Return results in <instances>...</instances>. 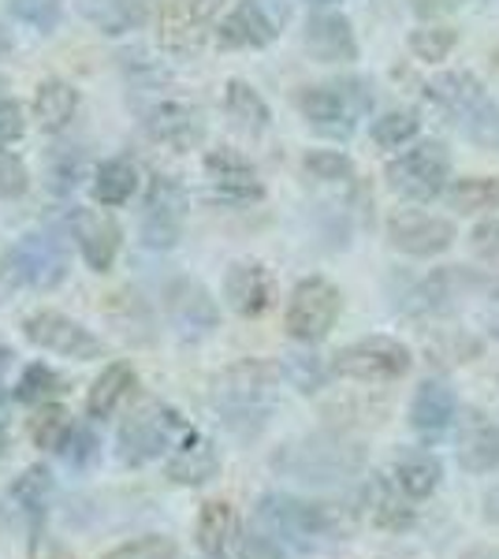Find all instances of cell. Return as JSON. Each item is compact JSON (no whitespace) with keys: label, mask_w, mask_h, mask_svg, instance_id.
I'll list each match as a JSON object with an SVG mask.
<instances>
[{"label":"cell","mask_w":499,"mask_h":559,"mask_svg":"<svg viewBox=\"0 0 499 559\" xmlns=\"http://www.w3.org/2000/svg\"><path fill=\"white\" fill-rule=\"evenodd\" d=\"M280 395V369L261 358H242L224 369L213 381V411L221 414V421L235 437H258L269 426V414L276 411Z\"/></svg>","instance_id":"cell-1"},{"label":"cell","mask_w":499,"mask_h":559,"mask_svg":"<svg viewBox=\"0 0 499 559\" xmlns=\"http://www.w3.org/2000/svg\"><path fill=\"white\" fill-rule=\"evenodd\" d=\"M258 530L272 545L295 548V552H321L340 537V519L321 503H306L284 492H269L258 503Z\"/></svg>","instance_id":"cell-2"},{"label":"cell","mask_w":499,"mask_h":559,"mask_svg":"<svg viewBox=\"0 0 499 559\" xmlns=\"http://www.w3.org/2000/svg\"><path fill=\"white\" fill-rule=\"evenodd\" d=\"M429 97L455 120V128L480 150H499V105L470 71H448L429 83Z\"/></svg>","instance_id":"cell-3"},{"label":"cell","mask_w":499,"mask_h":559,"mask_svg":"<svg viewBox=\"0 0 499 559\" xmlns=\"http://www.w3.org/2000/svg\"><path fill=\"white\" fill-rule=\"evenodd\" d=\"M272 466L284 471L287 477H298V481L329 485L354 471H361V448L347 444L343 437L317 432V437H306V440H298V444H287L284 452L272 459Z\"/></svg>","instance_id":"cell-4"},{"label":"cell","mask_w":499,"mask_h":559,"mask_svg":"<svg viewBox=\"0 0 499 559\" xmlns=\"http://www.w3.org/2000/svg\"><path fill=\"white\" fill-rule=\"evenodd\" d=\"M187 432L190 426L171 407H165V403H146V407H139L123 421L120 440H116L120 444V463L142 466L150 459L168 455Z\"/></svg>","instance_id":"cell-5"},{"label":"cell","mask_w":499,"mask_h":559,"mask_svg":"<svg viewBox=\"0 0 499 559\" xmlns=\"http://www.w3.org/2000/svg\"><path fill=\"white\" fill-rule=\"evenodd\" d=\"M451 176V157L440 142H417L406 153H399L392 165L384 168L388 187L399 198H411V202H432L443 194Z\"/></svg>","instance_id":"cell-6"},{"label":"cell","mask_w":499,"mask_h":559,"mask_svg":"<svg viewBox=\"0 0 499 559\" xmlns=\"http://www.w3.org/2000/svg\"><path fill=\"white\" fill-rule=\"evenodd\" d=\"M340 292H335V284L321 276H310L302 280V284L292 292V299H287V313H284V329L287 336L298 340V344H317V340H324L332 332L335 318H340Z\"/></svg>","instance_id":"cell-7"},{"label":"cell","mask_w":499,"mask_h":559,"mask_svg":"<svg viewBox=\"0 0 499 559\" xmlns=\"http://www.w3.org/2000/svg\"><path fill=\"white\" fill-rule=\"evenodd\" d=\"M406 369H411V350L392 336H366L335 350L332 358V373L351 381H399Z\"/></svg>","instance_id":"cell-8"},{"label":"cell","mask_w":499,"mask_h":559,"mask_svg":"<svg viewBox=\"0 0 499 559\" xmlns=\"http://www.w3.org/2000/svg\"><path fill=\"white\" fill-rule=\"evenodd\" d=\"M23 336L31 340L34 347L52 350L60 358H75V362H94V358L105 355V344L86 329V324L63 318L57 310H38L23 321Z\"/></svg>","instance_id":"cell-9"},{"label":"cell","mask_w":499,"mask_h":559,"mask_svg":"<svg viewBox=\"0 0 499 559\" xmlns=\"http://www.w3.org/2000/svg\"><path fill=\"white\" fill-rule=\"evenodd\" d=\"M213 31L216 26L209 0H165L157 12V41L171 52L202 49Z\"/></svg>","instance_id":"cell-10"},{"label":"cell","mask_w":499,"mask_h":559,"mask_svg":"<svg viewBox=\"0 0 499 559\" xmlns=\"http://www.w3.org/2000/svg\"><path fill=\"white\" fill-rule=\"evenodd\" d=\"M388 239L395 250L411 258H432L455 242V224L448 216H432V213H417V210H399L388 221Z\"/></svg>","instance_id":"cell-11"},{"label":"cell","mask_w":499,"mask_h":559,"mask_svg":"<svg viewBox=\"0 0 499 559\" xmlns=\"http://www.w3.org/2000/svg\"><path fill=\"white\" fill-rule=\"evenodd\" d=\"M198 548L209 559H250V540L228 500H205L198 511Z\"/></svg>","instance_id":"cell-12"},{"label":"cell","mask_w":499,"mask_h":559,"mask_svg":"<svg viewBox=\"0 0 499 559\" xmlns=\"http://www.w3.org/2000/svg\"><path fill=\"white\" fill-rule=\"evenodd\" d=\"M12 265L31 287L52 292V287H60L63 276H68V250H63L60 239L45 236V231H31V236H23L15 242Z\"/></svg>","instance_id":"cell-13"},{"label":"cell","mask_w":499,"mask_h":559,"mask_svg":"<svg viewBox=\"0 0 499 559\" xmlns=\"http://www.w3.org/2000/svg\"><path fill=\"white\" fill-rule=\"evenodd\" d=\"M165 310H168V321L176 324V332L183 340H205L209 332L216 329V321H221L213 295H209L198 280H176L165 295Z\"/></svg>","instance_id":"cell-14"},{"label":"cell","mask_w":499,"mask_h":559,"mask_svg":"<svg viewBox=\"0 0 499 559\" xmlns=\"http://www.w3.org/2000/svg\"><path fill=\"white\" fill-rule=\"evenodd\" d=\"M183 187L171 176H153L146 198V221H142V239L146 247H171L179 236V216H183Z\"/></svg>","instance_id":"cell-15"},{"label":"cell","mask_w":499,"mask_h":559,"mask_svg":"<svg viewBox=\"0 0 499 559\" xmlns=\"http://www.w3.org/2000/svg\"><path fill=\"white\" fill-rule=\"evenodd\" d=\"M306 52L321 64H351L358 60V38H354L347 15L340 12H317L306 23Z\"/></svg>","instance_id":"cell-16"},{"label":"cell","mask_w":499,"mask_h":559,"mask_svg":"<svg viewBox=\"0 0 499 559\" xmlns=\"http://www.w3.org/2000/svg\"><path fill=\"white\" fill-rule=\"evenodd\" d=\"M146 131L153 142L168 150H194L198 142L205 139V123H202V112L190 108L183 102H161L153 105L146 112Z\"/></svg>","instance_id":"cell-17"},{"label":"cell","mask_w":499,"mask_h":559,"mask_svg":"<svg viewBox=\"0 0 499 559\" xmlns=\"http://www.w3.org/2000/svg\"><path fill=\"white\" fill-rule=\"evenodd\" d=\"M361 105H351V86L335 83V86H306L298 94V112L321 131H335V134H351L354 128V112Z\"/></svg>","instance_id":"cell-18"},{"label":"cell","mask_w":499,"mask_h":559,"mask_svg":"<svg viewBox=\"0 0 499 559\" xmlns=\"http://www.w3.org/2000/svg\"><path fill=\"white\" fill-rule=\"evenodd\" d=\"M459 463L470 474H492L499 466V426L485 411L470 407L459 429Z\"/></svg>","instance_id":"cell-19"},{"label":"cell","mask_w":499,"mask_h":559,"mask_svg":"<svg viewBox=\"0 0 499 559\" xmlns=\"http://www.w3.org/2000/svg\"><path fill=\"white\" fill-rule=\"evenodd\" d=\"M224 299L239 318H261L272 306V276L261 261H235L224 276Z\"/></svg>","instance_id":"cell-20"},{"label":"cell","mask_w":499,"mask_h":559,"mask_svg":"<svg viewBox=\"0 0 499 559\" xmlns=\"http://www.w3.org/2000/svg\"><path fill=\"white\" fill-rule=\"evenodd\" d=\"M216 45L221 49H265L276 38V26L258 0H239L221 23H216Z\"/></svg>","instance_id":"cell-21"},{"label":"cell","mask_w":499,"mask_h":559,"mask_svg":"<svg viewBox=\"0 0 499 559\" xmlns=\"http://www.w3.org/2000/svg\"><path fill=\"white\" fill-rule=\"evenodd\" d=\"M165 474L176 485H205V481H213V477L221 474V455H216L213 440L190 429L187 437L168 452Z\"/></svg>","instance_id":"cell-22"},{"label":"cell","mask_w":499,"mask_h":559,"mask_svg":"<svg viewBox=\"0 0 499 559\" xmlns=\"http://www.w3.org/2000/svg\"><path fill=\"white\" fill-rule=\"evenodd\" d=\"M75 239L83 261L94 273H108L120 254V228L105 210H79L75 213Z\"/></svg>","instance_id":"cell-23"},{"label":"cell","mask_w":499,"mask_h":559,"mask_svg":"<svg viewBox=\"0 0 499 559\" xmlns=\"http://www.w3.org/2000/svg\"><path fill=\"white\" fill-rule=\"evenodd\" d=\"M75 12L94 26L97 34L120 38V34L142 31L153 15V0H75Z\"/></svg>","instance_id":"cell-24"},{"label":"cell","mask_w":499,"mask_h":559,"mask_svg":"<svg viewBox=\"0 0 499 559\" xmlns=\"http://www.w3.org/2000/svg\"><path fill=\"white\" fill-rule=\"evenodd\" d=\"M205 173L213 179V187L221 191L224 198L231 202H258L261 194V183H258V173L242 153L235 150H213L205 157Z\"/></svg>","instance_id":"cell-25"},{"label":"cell","mask_w":499,"mask_h":559,"mask_svg":"<svg viewBox=\"0 0 499 559\" xmlns=\"http://www.w3.org/2000/svg\"><path fill=\"white\" fill-rule=\"evenodd\" d=\"M455 392H451L443 381H425L417 388L414 395V407H411V421L414 429L421 432L425 440H440L448 426L455 421Z\"/></svg>","instance_id":"cell-26"},{"label":"cell","mask_w":499,"mask_h":559,"mask_svg":"<svg viewBox=\"0 0 499 559\" xmlns=\"http://www.w3.org/2000/svg\"><path fill=\"white\" fill-rule=\"evenodd\" d=\"M366 511L373 519V526L392 530V534H399V530H406L414 522L411 496L399 489L395 481H388V477H373L366 485Z\"/></svg>","instance_id":"cell-27"},{"label":"cell","mask_w":499,"mask_h":559,"mask_svg":"<svg viewBox=\"0 0 499 559\" xmlns=\"http://www.w3.org/2000/svg\"><path fill=\"white\" fill-rule=\"evenodd\" d=\"M134 384H139V377H134L131 366H127V362H108L102 369V377L90 384V395H86L90 418H97V421L112 418V414L120 411V403L134 392Z\"/></svg>","instance_id":"cell-28"},{"label":"cell","mask_w":499,"mask_h":559,"mask_svg":"<svg viewBox=\"0 0 499 559\" xmlns=\"http://www.w3.org/2000/svg\"><path fill=\"white\" fill-rule=\"evenodd\" d=\"M75 112H79V90L60 83V79L41 83L38 94H34V120H38L41 131H49V134L63 131L75 120Z\"/></svg>","instance_id":"cell-29"},{"label":"cell","mask_w":499,"mask_h":559,"mask_svg":"<svg viewBox=\"0 0 499 559\" xmlns=\"http://www.w3.org/2000/svg\"><path fill=\"white\" fill-rule=\"evenodd\" d=\"M90 191H94L97 205H105V210H116V205L131 202V194L139 191V168H134L131 160H123V157L105 160V165L94 173V183H90Z\"/></svg>","instance_id":"cell-30"},{"label":"cell","mask_w":499,"mask_h":559,"mask_svg":"<svg viewBox=\"0 0 499 559\" xmlns=\"http://www.w3.org/2000/svg\"><path fill=\"white\" fill-rule=\"evenodd\" d=\"M395 485L411 500H425L440 485V463L429 452H406L395 459Z\"/></svg>","instance_id":"cell-31"},{"label":"cell","mask_w":499,"mask_h":559,"mask_svg":"<svg viewBox=\"0 0 499 559\" xmlns=\"http://www.w3.org/2000/svg\"><path fill=\"white\" fill-rule=\"evenodd\" d=\"M224 108H228V116L239 123L242 131H265L269 128L265 97H261L250 83H242V79H231V83L224 86Z\"/></svg>","instance_id":"cell-32"},{"label":"cell","mask_w":499,"mask_h":559,"mask_svg":"<svg viewBox=\"0 0 499 559\" xmlns=\"http://www.w3.org/2000/svg\"><path fill=\"white\" fill-rule=\"evenodd\" d=\"M71 429H75L71 426V411H63L60 403H41L38 414L31 418V440L34 448H45V452H60Z\"/></svg>","instance_id":"cell-33"},{"label":"cell","mask_w":499,"mask_h":559,"mask_svg":"<svg viewBox=\"0 0 499 559\" xmlns=\"http://www.w3.org/2000/svg\"><path fill=\"white\" fill-rule=\"evenodd\" d=\"M448 198L462 213H492V210H499V179H488V176L455 179V187L448 191Z\"/></svg>","instance_id":"cell-34"},{"label":"cell","mask_w":499,"mask_h":559,"mask_svg":"<svg viewBox=\"0 0 499 559\" xmlns=\"http://www.w3.org/2000/svg\"><path fill=\"white\" fill-rule=\"evenodd\" d=\"M52 489H57V481H52L49 466H26V471L15 477L12 485V500L20 503V508L26 511V515H38V511L45 508V503L52 500Z\"/></svg>","instance_id":"cell-35"},{"label":"cell","mask_w":499,"mask_h":559,"mask_svg":"<svg viewBox=\"0 0 499 559\" xmlns=\"http://www.w3.org/2000/svg\"><path fill=\"white\" fill-rule=\"evenodd\" d=\"M459 34L451 26H421V31L411 34V52L425 64H437V60H448V52L455 49Z\"/></svg>","instance_id":"cell-36"},{"label":"cell","mask_w":499,"mask_h":559,"mask_svg":"<svg viewBox=\"0 0 499 559\" xmlns=\"http://www.w3.org/2000/svg\"><path fill=\"white\" fill-rule=\"evenodd\" d=\"M57 392H60V377L52 373L49 366H41V362L26 366L20 384H15V400H20V403H45L49 395H57Z\"/></svg>","instance_id":"cell-37"},{"label":"cell","mask_w":499,"mask_h":559,"mask_svg":"<svg viewBox=\"0 0 499 559\" xmlns=\"http://www.w3.org/2000/svg\"><path fill=\"white\" fill-rule=\"evenodd\" d=\"M179 548L171 537L161 534H146V537H134L127 545H116L112 552H105L102 559H176Z\"/></svg>","instance_id":"cell-38"},{"label":"cell","mask_w":499,"mask_h":559,"mask_svg":"<svg viewBox=\"0 0 499 559\" xmlns=\"http://www.w3.org/2000/svg\"><path fill=\"white\" fill-rule=\"evenodd\" d=\"M411 139H417V116L414 112H384L373 123V142L384 150H399Z\"/></svg>","instance_id":"cell-39"},{"label":"cell","mask_w":499,"mask_h":559,"mask_svg":"<svg viewBox=\"0 0 499 559\" xmlns=\"http://www.w3.org/2000/svg\"><path fill=\"white\" fill-rule=\"evenodd\" d=\"M8 8H12V15L20 23H26L31 31L38 34H52L60 23V4L57 0H8Z\"/></svg>","instance_id":"cell-40"},{"label":"cell","mask_w":499,"mask_h":559,"mask_svg":"<svg viewBox=\"0 0 499 559\" xmlns=\"http://www.w3.org/2000/svg\"><path fill=\"white\" fill-rule=\"evenodd\" d=\"M306 173L313 179H321V183H343V179L354 176V165L347 153H340V150H313V153H306Z\"/></svg>","instance_id":"cell-41"},{"label":"cell","mask_w":499,"mask_h":559,"mask_svg":"<svg viewBox=\"0 0 499 559\" xmlns=\"http://www.w3.org/2000/svg\"><path fill=\"white\" fill-rule=\"evenodd\" d=\"M284 373L298 392H317L324 384V366L313 355H284Z\"/></svg>","instance_id":"cell-42"},{"label":"cell","mask_w":499,"mask_h":559,"mask_svg":"<svg viewBox=\"0 0 499 559\" xmlns=\"http://www.w3.org/2000/svg\"><path fill=\"white\" fill-rule=\"evenodd\" d=\"M31 187V176H26L20 157H0V198H20Z\"/></svg>","instance_id":"cell-43"},{"label":"cell","mask_w":499,"mask_h":559,"mask_svg":"<svg viewBox=\"0 0 499 559\" xmlns=\"http://www.w3.org/2000/svg\"><path fill=\"white\" fill-rule=\"evenodd\" d=\"M60 455L68 459L71 466H86L90 459L97 455V440H94V432H90V429H71V437L63 440Z\"/></svg>","instance_id":"cell-44"},{"label":"cell","mask_w":499,"mask_h":559,"mask_svg":"<svg viewBox=\"0 0 499 559\" xmlns=\"http://www.w3.org/2000/svg\"><path fill=\"white\" fill-rule=\"evenodd\" d=\"M23 108L15 102H0V150L23 139Z\"/></svg>","instance_id":"cell-45"},{"label":"cell","mask_w":499,"mask_h":559,"mask_svg":"<svg viewBox=\"0 0 499 559\" xmlns=\"http://www.w3.org/2000/svg\"><path fill=\"white\" fill-rule=\"evenodd\" d=\"M31 559H75L68 552V548H63V540H57L52 534H34L31 537Z\"/></svg>","instance_id":"cell-46"},{"label":"cell","mask_w":499,"mask_h":559,"mask_svg":"<svg viewBox=\"0 0 499 559\" xmlns=\"http://www.w3.org/2000/svg\"><path fill=\"white\" fill-rule=\"evenodd\" d=\"M474 250H477L480 258L499 261V224L496 221H488V224H480V228H474Z\"/></svg>","instance_id":"cell-47"},{"label":"cell","mask_w":499,"mask_h":559,"mask_svg":"<svg viewBox=\"0 0 499 559\" xmlns=\"http://www.w3.org/2000/svg\"><path fill=\"white\" fill-rule=\"evenodd\" d=\"M462 0H414V12L421 15V20H437L443 12H455Z\"/></svg>","instance_id":"cell-48"},{"label":"cell","mask_w":499,"mask_h":559,"mask_svg":"<svg viewBox=\"0 0 499 559\" xmlns=\"http://www.w3.org/2000/svg\"><path fill=\"white\" fill-rule=\"evenodd\" d=\"M8 362H12V350L8 347H0V400H4V369H8Z\"/></svg>","instance_id":"cell-49"},{"label":"cell","mask_w":499,"mask_h":559,"mask_svg":"<svg viewBox=\"0 0 499 559\" xmlns=\"http://www.w3.org/2000/svg\"><path fill=\"white\" fill-rule=\"evenodd\" d=\"M8 52V34H4V26H0V57Z\"/></svg>","instance_id":"cell-50"},{"label":"cell","mask_w":499,"mask_h":559,"mask_svg":"<svg viewBox=\"0 0 499 559\" xmlns=\"http://www.w3.org/2000/svg\"><path fill=\"white\" fill-rule=\"evenodd\" d=\"M470 559H499V552H470Z\"/></svg>","instance_id":"cell-51"},{"label":"cell","mask_w":499,"mask_h":559,"mask_svg":"<svg viewBox=\"0 0 499 559\" xmlns=\"http://www.w3.org/2000/svg\"><path fill=\"white\" fill-rule=\"evenodd\" d=\"M4 448H8V432H4V426H0V455H4Z\"/></svg>","instance_id":"cell-52"},{"label":"cell","mask_w":499,"mask_h":559,"mask_svg":"<svg viewBox=\"0 0 499 559\" xmlns=\"http://www.w3.org/2000/svg\"><path fill=\"white\" fill-rule=\"evenodd\" d=\"M492 68H496V75H499V49L492 52Z\"/></svg>","instance_id":"cell-53"},{"label":"cell","mask_w":499,"mask_h":559,"mask_svg":"<svg viewBox=\"0 0 499 559\" xmlns=\"http://www.w3.org/2000/svg\"><path fill=\"white\" fill-rule=\"evenodd\" d=\"M0 530H4V508H0Z\"/></svg>","instance_id":"cell-54"},{"label":"cell","mask_w":499,"mask_h":559,"mask_svg":"<svg viewBox=\"0 0 499 559\" xmlns=\"http://www.w3.org/2000/svg\"><path fill=\"white\" fill-rule=\"evenodd\" d=\"M317 4H329V0H317Z\"/></svg>","instance_id":"cell-55"}]
</instances>
